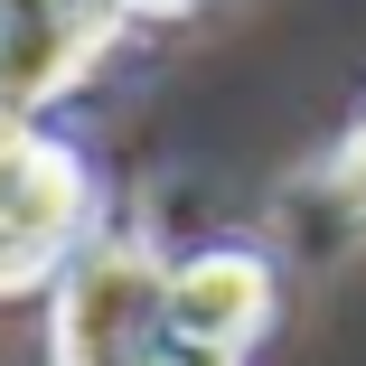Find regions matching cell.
Here are the masks:
<instances>
[{"label": "cell", "mask_w": 366, "mask_h": 366, "mask_svg": "<svg viewBox=\"0 0 366 366\" xmlns=\"http://www.w3.org/2000/svg\"><path fill=\"white\" fill-rule=\"evenodd\" d=\"M320 179H329V197H338L357 226H366V113H357V132L329 151V169H320Z\"/></svg>", "instance_id": "5b68a950"}, {"label": "cell", "mask_w": 366, "mask_h": 366, "mask_svg": "<svg viewBox=\"0 0 366 366\" xmlns=\"http://www.w3.org/2000/svg\"><path fill=\"white\" fill-rule=\"evenodd\" d=\"M56 366H244V357L179 329L169 263H151L141 244H94L56 291Z\"/></svg>", "instance_id": "6da1fadb"}, {"label": "cell", "mask_w": 366, "mask_h": 366, "mask_svg": "<svg viewBox=\"0 0 366 366\" xmlns=\"http://www.w3.org/2000/svg\"><path fill=\"white\" fill-rule=\"evenodd\" d=\"M122 0H0V122H29L122 38Z\"/></svg>", "instance_id": "3957f363"}, {"label": "cell", "mask_w": 366, "mask_h": 366, "mask_svg": "<svg viewBox=\"0 0 366 366\" xmlns=\"http://www.w3.org/2000/svg\"><path fill=\"white\" fill-rule=\"evenodd\" d=\"M272 263L263 254H244V244H216V254H188V263H169V310H179V329L188 338H207V347H254L263 329H272Z\"/></svg>", "instance_id": "277c9868"}, {"label": "cell", "mask_w": 366, "mask_h": 366, "mask_svg": "<svg viewBox=\"0 0 366 366\" xmlns=\"http://www.w3.org/2000/svg\"><path fill=\"white\" fill-rule=\"evenodd\" d=\"M85 235V169L66 141L0 122V291L47 282Z\"/></svg>", "instance_id": "7a4b0ae2"}, {"label": "cell", "mask_w": 366, "mask_h": 366, "mask_svg": "<svg viewBox=\"0 0 366 366\" xmlns=\"http://www.w3.org/2000/svg\"><path fill=\"white\" fill-rule=\"evenodd\" d=\"M122 10H132V19H141V10H188V0H122Z\"/></svg>", "instance_id": "8992f818"}]
</instances>
